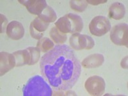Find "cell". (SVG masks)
Listing matches in <instances>:
<instances>
[{"label":"cell","instance_id":"cell-1","mask_svg":"<svg viewBox=\"0 0 128 96\" xmlns=\"http://www.w3.org/2000/svg\"><path fill=\"white\" fill-rule=\"evenodd\" d=\"M42 76L56 90L71 89L82 72L74 51L66 44H59L42 56L40 62Z\"/></svg>","mask_w":128,"mask_h":96},{"label":"cell","instance_id":"cell-2","mask_svg":"<svg viewBox=\"0 0 128 96\" xmlns=\"http://www.w3.org/2000/svg\"><path fill=\"white\" fill-rule=\"evenodd\" d=\"M24 96H51L52 91L44 78L36 75L31 78L22 88Z\"/></svg>","mask_w":128,"mask_h":96},{"label":"cell","instance_id":"cell-3","mask_svg":"<svg viewBox=\"0 0 128 96\" xmlns=\"http://www.w3.org/2000/svg\"><path fill=\"white\" fill-rule=\"evenodd\" d=\"M55 26L63 34H75L82 32L83 22L80 16L69 13L58 19Z\"/></svg>","mask_w":128,"mask_h":96},{"label":"cell","instance_id":"cell-4","mask_svg":"<svg viewBox=\"0 0 128 96\" xmlns=\"http://www.w3.org/2000/svg\"><path fill=\"white\" fill-rule=\"evenodd\" d=\"M112 26L109 19L104 16H96L89 24V30L93 35L102 36L110 30Z\"/></svg>","mask_w":128,"mask_h":96},{"label":"cell","instance_id":"cell-5","mask_svg":"<svg viewBox=\"0 0 128 96\" xmlns=\"http://www.w3.org/2000/svg\"><path fill=\"white\" fill-rule=\"evenodd\" d=\"M110 36L112 42L116 45L128 47V24L126 23H119L114 26L111 30Z\"/></svg>","mask_w":128,"mask_h":96},{"label":"cell","instance_id":"cell-6","mask_svg":"<svg viewBox=\"0 0 128 96\" xmlns=\"http://www.w3.org/2000/svg\"><path fill=\"white\" fill-rule=\"evenodd\" d=\"M70 45L74 50H91L95 45V42L91 36L83 34H80V33L73 34L70 36Z\"/></svg>","mask_w":128,"mask_h":96},{"label":"cell","instance_id":"cell-7","mask_svg":"<svg viewBox=\"0 0 128 96\" xmlns=\"http://www.w3.org/2000/svg\"><path fill=\"white\" fill-rule=\"evenodd\" d=\"M84 87L92 96H102L105 91L106 83L102 78L94 76L87 79L84 83Z\"/></svg>","mask_w":128,"mask_h":96},{"label":"cell","instance_id":"cell-8","mask_svg":"<svg viewBox=\"0 0 128 96\" xmlns=\"http://www.w3.org/2000/svg\"><path fill=\"white\" fill-rule=\"evenodd\" d=\"M18 2L24 5L30 13L38 16L48 6L44 0H19Z\"/></svg>","mask_w":128,"mask_h":96},{"label":"cell","instance_id":"cell-9","mask_svg":"<svg viewBox=\"0 0 128 96\" xmlns=\"http://www.w3.org/2000/svg\"><path fill=\"white\" fill-rule=\"evenodd\" d=\"M6 33L9 38L18 40L23 37L24 35V28L20 22L13 20L9 22L6 27Z\"/></svg>","mask_w":128,"mask_h":96},{"label":"cell","instance_id":"cell-10","mask_svg":"<svg viewBox=\"0 0 128 96\" xmlns=\"http://www.w3.org/2000/svg\"><path fill=\"white\" fill-rule=\"evenodd\" d=\"M16 59L13 54L6 52L0 53V73L1 76L4 75L16 66Z\"/></svg>","mask_w":128,"mask_h":96},{"label":"cell","instance_id":"cell-11","mask_svg":"<svg viewBox=\"0 0 128 96\" xmlns=\"http://www.w3.org/2000/svg\"><path fill=\"white\" fill-rule=\"evenodd\" d=\"M104 58L102 54L96 53L85 58L82 62L83 67L86 68H97L102 65Z\"/></svg>","mask_w":128,"mask_h":96},{"label":"cell","instance_id":"cell-12","mask_svg":"<svg viewBox=\"0 0 128 96\" xmlns=\"http://www.w3.org/2000/svg\"><path fill=\"white\" fill-rule=\"evenodd\" d=\"M126 8L124 5L119 2L112 4L109 8V17L115 20H120L125 16Z\"/></svg>","mask_w":128,"mask_h":96},{"label":"cell","instance_id":"cell-13","mask_svg":"<svg viewBox=\"0 0 128 96\" xmlns=\"http://www.w3.org/2000/svg\"><path fill=\"white\" fill-rule=\"evenodd\" d=\"M16 59V67L30 65L31 61V54L27 49L24 50H19L13 52Z\"/></svg>","mask_w":128,"mask_h":96},{"label":"cell","instance_id":"cell-14","mask_svg":"<svg viewBox=\"0 0 128 96\" xmlns=\"http://www.w3.org/2000/svg\"><path fill=\"white\" fill-rule=\"evenodd\" d=\"M38 18L44 22L50 23L55 21L57 19V16L55 11L51 6H47V7L38 15Z\"/></svg>","mask_w":128,"mask_h":96},{"label":"cell","instance_id":"cell-15","mask_svg":"<svg viewBox=\"0 0 128 96\" xmlns=\"http://www.w3.org/2000/svg\"><path fill=\"white\" fill-rule=\"evenodd\" d=\"M50 35L52 40L56 44H64L67 40V36L63 34L56 27H52L50 32Z\"/></svg>","mask_w":128,"mask_h":96},{"label":"cell","instance_id":"cell-16","mask_svg":"<svg viewBox=\"0 0 128 96\" xmlns=\"http://www.w3.org/2000/svg\"><path fill=\"white\" fill-rule=\"evenodd\" d=\"M36 47L39 48L40 51L43 52H47L54 48V43L50 38L48 37H44L38 40L36 44Z\"/></svg>","mask_w":128,"mask_h":96},{"label":"cell","instance_id":"cell-17","mask_svg":"<svg viewBox=\"0 0 128 96\" xmlns=\"http://www.w3.org/2000/svg\"><path fill=\"white\" fill-rule=\"evenodd\" d=\"M88 3L83 0H72L70 2V6L72 10L82 12L86 10Z\"/></svg>","mask_w":128,"mask_h":96},{"label":"cell","instance_id":"cell-18","mask_svg":"<svg viewBox=\"0 0 128 96\" xmlns=\"http://www.w3.org/2000/svg\"><path fill=\"white\" fill-rule=\"evenodd\" d=\"M29 51L31 54V61L29 66L35 65V64L38 62L40 56V50L37 47H29L26 48Z\"/></svg>","mask_w":128,"mask_h":96},{"label":"cell","instance_id":"cell-19","mask_svg":"<svg viewBox=\"0 0 128 96\" xmlns=\"http://www.w3.org/2000/svg\"><path fill=\"white\" fill-rule=\"evenodd\" d=\"M31 24L33 26V27L36 31L42 33V32H45L48 29V26L50 25V23L44 22L43 20H42L40 18L37 17L31 22Z\"/></svg>","mask_w":128,"mask_h":96},{"label":"cell","instance_id":"cell-20","mask_svg":"<svg viewBox=\"0 0 128 96\" xmlns=\"http://www.w3.org/2000/svg\"><path fill=\"white\" fill-rule=\"evenodd\" d=\"M30 33L31 36L34 38L36 40H40L42 38V36L44 35L43 33H40V32L36 31L35 28L33 27L32 24H30Z\"/></svg>","mask_w":128,"mask_h":96},{"label":"cell","instance_id":"cell-21","mask_svg":"<svg viewBox=\"0 0 128 96\" xmlns=\"http://www.w3.org/2000/svg\"><path fill=\"white\" fill-rule=\"evenodd\" d=\"M0 19H1V23H0V33L3 34L6 30V27L8 26V19L4 15H0Z\"/></svg>","mask_w":128,"mask_h":96},{"label":"cell","instance_id":"cell-22","mask_svg":"<svg viewBox=\"0 0 128 96\" xmlns=\"http://www.w3.org/2000/svg\"><path fill=\"white\" fill-rule=\"evenodd\" d=\"M121 66L124 68H128V56L122 60L121 62Z\"/></svg>","mask_w":128,"mask_h":96}]
</instances>
